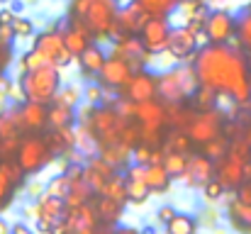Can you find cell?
<instances>
[{
  "instance_id": "obj_1",
  "label": "cell",
  "mask_w": 251,
  "mask_h": 234,
  "mask_svg": "<svg viewBox=\"0 0 251 234\" xmlns=\"http://www.w3.org/2000/svg\"><path fill=\"white\" fill-rule=\"evenodd\" d=\"M198 80L234 105L251 103V69L239 44H202L193 59Z\"/></svg>"
},
{
  "instance_id": "obj_2",
  "label": "cell",
  "mask_w": 251,
  "mask_h": 234,
  "mask_svg": "<svg viewBox=\"0 0 251 234\" xmlns=\"http://www.w3.org/2000/svg\"><path fill=\"white\" fill-rule=\"evenodd\" d=\"M120 7H122L120 0H71L66 17L81 22L95 37V42H102L110 37Z\"/></svg>"
},
{
  "instance_id": "obj_3",
  "label": "cell",
  "mask_w": 251,
  "mask_h": 234,
  "mask_svg": "<svg viewBox=\"0 0 251 234\" xmlns=\"http://www.w3.org/2000/svg\"><path fill=\"white\" fill-rule=\"evenodd\" d=\"M125 122H127V117L115 105H102V107L100 105H90L83 117V125H88V130L93 132V137L98 142V152L120 142Z\"/></svg>"
},
{
  "instance_id": "obj_4",
  "label": "cell",
  "mask_w": 251,
  "mask_h": 234,
  "mask_svg": "<svg viewBox=\"0 0 251 234\" xmlns=\"http://www.w3.org/2000/svg\"><path fill=\"white\" fill-rule=\"evenodd\" d=\"M17 85H20L22 100H34V103L49 105L61 88V69L54 64H44L39 69L22 71Z\"/></svg>"
},
{
  "instance_id": "obj_5",
  "label": "cell",
  "mask_w": 251,
  "mask_h": 234,
  "mask_svg": "<svg viewBox=\"0 0 251 234\" xmlns=\"http://www.w3.org/2000/svg\"><path fill=\"white\" fill-rule=\"evenodd\" d=\"M198 85H200V80H198L193 61H180V66L168 69L156 76L159 100H164V103H188Z\"/></svg>"
},
{
  "instance_id": "obj_6",
  "label": "cell",
  "mask_w": 251,
  "mask_h": 234,
  "mask_svg": "<svg viewBox=\"0 0 251 234\" xmlns=\"http://www.w3.org/2000/svg\"><path fill=\"white\" fill-rule=\"evenodd\" d=\"M15 161L25 171V176H34L54 161V152L47 144L44 132H27L15 152Z\"/></svg>"
},
{
  "instance_id": "obj_7",
  "label": "cell",
  "mask_w": 251,
  "mask_h": 234,
  "mask_svg": "<svg viewBox=\"0 0 251 234\" xmlns=\"http://www.w3.org/2000/svg\"><path fill=\"white\" fill-rule=\"evenodd\" d=\"M225 122H227V117L217 107H212V110H195L190 122L185 125V132L193 139V144L202 147L205 142H210L212 137L225 132Z\"/></svg>"
},
{
  "instance_id": "obj_8",
  "label": "cell",
  "mask_w": 251,
  "mask_h": 234,
  "mask_svg": "<svg viewBox=\"0 0 251 234\" xmlns=\"http://www.w3.org/2000/svg\"><path fill=\"white\" fill-rule=\"evenodd\" d=\"M205 42L212 44H229L237 39V17L229 10H210L205 17V32H202Z\"/></svg>"
},
{
  "instance_id": "obj_9",
  "label": "cell",
  "mask_w": 251,
  "mask_h": 234,
  "mask_svg": "<svg viewBox=\"0 0 251 234\" xmlns=\"http://www.w3.org/2000/svg\"><path fill=\"white\" fill-rule=\"evenodd\" d=\"M149 17H151V15H149V12L137 2V0H132L129 5L120 7L117 20H115V25H112V29H110V37H107V39L120 42V39H125V37H129V34H139Z\"/></svg>"
},
{
  "instance_id": "obj_10",
  "label": "cell",
  "mask_w": 251,
  "mask_h": 234,
  "mask_svg": "<svg viewBox=\"0 0 251 234\" xmlns=\"http://www.w3.org/2000/svg\"><path fill=\"white\" fill-rule=\"evenodd\" d=\"M34 49L42 52V56H44L49 64L59 66V69H66V66L76 59V56L69 52L61 29H49V32L37 34V39H34Z\"/></svg>"
},
{
  "instance_id": "obj_11",
  "label": "cell",
  "mask_w": 251,
  "mask_h": 234,
  "mask_svg": "<svg viewBox=\"0 0 251 234\" xmlns=\"http://www.w3.org/2000/svg\"><path fill=\"white\" fill-rule=\"evenodd\" d=\"M215 176L222 181V185L227 190H237L251 176V163L244 161L242 156L227 152V156H222L220 161H215Z\"/></svg>"
},
{
  "instance_id": "obj_12",
  "label": "cell",
  "mask_w": 251,
  "mask_h": 234,
  "mask_svg": "<svg viewBox=\"0 0 251 234\" xmlns=\"http://www.w3.org/2000/svg\"><path fill=\"white\" fill-rule=\"evenodd\" d=\"M25 185V171L15 156H0V212L12 203L15 193Z\"/></svg>"
},
{
  "instance_id": "obj_13",
  "label": "cell",
  "mask_w": 251,
  "mask_h": 234,
  "mask_svg": "<svg viewBox=\"0 0 251 234\" xmlns=\"http://www.w3.org/2000/svg\"><path fill=\"white\" fill-rule=\"evenodd\" d=\"M132 74H134V69L122 56H117L112 52V54H107V59H105L100 74H98V83L102 88H110V90H122L127 85V80L132 78Z\"/></svg>"
},
{
  "instance_id": "obj_14",
  "label": "cell",
  "mask_w": 251,
  "mask_h": 234,
  "mask_svg": "<svg viewBox=\"0 0 251 234\" xmlns=\"http://www.w3.org/2000/svg\"><path fill=\"white\" fill-rule=\"evenodd\" d=\"M112 52H115L117 56H122L134 71L144 69V66L149 64V59L154 56V54L144 47V42H142L139 34H129V37L120 39V42H112Z\"/></svg>"
},
{
  "instance_id": "obj_15",
  "label": "cell",
  "mask_w": 251,
  "mask_h": 234,
  "mask_svg": "<svg viewBox=\"0 0 251 234\" xmlns=\"http://www.w3.org/2000/svg\"><path fill=\"white\" fill-rule=\"evenodd\" d=\"M122 98L132 100V103H144L151 98H159V88H156V76L147 69L134 71L132 78L127 80V85L122 88Z\"/></svg>"
},
{
  "instance_id": "obj_16",
  "label": "cell",
  "mask_w": 251,
  "mask_h": 234,
  "mask_svg": "<svg viewBox=\"0 0 251 234\" xmlns=\"http://www.w3.org/2000/svg\"><path fill=\"white\" fill-rule=\"evenodd\" d=\"M198 49H200V47H198V34H193L185 25L171 29L166 52L176 61H193L195 54H198Z\"/></svg>"
},
{
  "instance_id": "obj_17",
  "label": "cell",
  "mask_w": 251,
  "mask_h": 234,
  "mask_svg": "<svg viewBox=\"0 0 251 234\" xmlns=\"http://www.w3.org/2000/svg\"><path fill=\"white\" fill-rule=\"evenodd\" d=\"M171 25H168V17H159V15H151L147 20V25L142 27L139 37L144 42V47L151 52V54H161L166 52L168 44V34H171Z\"/></svg>"
},
{
  "instance_id": "obj_18",
  "label": "cell",
  "mask_w": 251,
  "mask_h": 234,
  "mask_svg": "<svg viewBox=\"0 0 251 234\" xmlns=\"http://www.w3.org/2000/svg\"><path fill=\"white\" fill-rule=\"evenodd\" d=\"M144 173H147V166H142V163H134V161H132V166H127V171H125L127 203L142 205V203H147V198L151 195V188L147 185Z\"/></svg>"
},
{
  "instance_id": "obj_19",
  "label": "cell",
  "mask_w": 251,
  "mask_h": 234,
  "mask_svg": "<svg viewBox=\"0 0 251 234\" xmlns=\"http://www.w3.org/2000/svg\"><path fill=\"white\" fill-rule=\"evenodd\" d=\"M20 117L25 132H44L49 127V105L47 103H34V100H20Z\"/></svg>"
},
{
  "instance_id": "obj_20",
  "label": "cell",
  "mask_w": 251,
  "mask_h": 234,
  "mask_svg": "<svg viewBox=\"0 0 251 234\" xmlns=\"http://www.w3.org/2000/svg\"><path fill=\"white\" fill-rule=\"evenodd\" d=\"M215 176V158H210L207 154H188V168H185V173L180 176V181H185L188 185H200L202 188V183H207L210 178Z\"/></svg>"
},
{
  "instance_id": "obj_21",
  "label": "cell",
  "mask_w": 251,
  "mask_h": 234,
  "mask_svg": "<svg viewBox=\"0 0 251 234\" xmlns=\"http://www.w3.org/2000/svg\"><path fill=\"white\" fill-rule=\"evenodd\" d=\"M100 227L98 215L93 210V203H83L78 208H69L66 212V230L76 234H90Z\"/></svg>"
},
{
  "instance_id": "obj_22",
  "label": "cell",
  "mask_w": 251,
  "mask_h": 234,
  "mask_svg": "<svg viewBox=\"0 0 251 234\" xmlns=\"http://www.w3.org/2000/svg\"><path fill=\"white\" fill-rule=\"evenodd\" d=\"M66 212H69L66 200L64 198H56V195H49V193H44L37 200V208H34V217L42 220V222H49L51 227L59 225L61 220H66Z\"/></svg>"
},
{
  "instance_id": "obj_23",
  "label": "cell",
  "mask_w": 251,
  "mask_h": 234,
  "mask_svg": "<svg viewBox=\"0 0 251 234\" xmlns=\"http://www.w3.org/2000/svg\"><path fill=\"white\" fill-rule=\"evenodd\" d=\"M61 34H64V42H66V47H69V52H71L74 56H81L85 49L95 42V37L85 29L83 25L76 22V20H71V17H66Z\"/></svg>"
},
{
  "instance_id": "obj_24",
  "label": "cell",
  "mask_w": 251,
  "mask_h": 234,
  "mask_svg": "<svg viewBox=\"0 0 251 234\" xmlns=\"http://www.w3.org/2000/svg\"><path fill=\"white\" fill-rule=\"evenodd\" d=\"M47 144L54 152V156L71 154L76 149V130L74 127H49L44 130Z\"/></svg>"
},
{
  "instance_id": "obj_25",
  "label": "cell",
  "mask_w": 251,
  "mask_h": 234,
  "mask_svg": "<svg viewBox=\"0 0 251 234\" xmlns=\"http://www.w3.org/2000/svg\"><path fill=\"white\" fill-rule=\"evenodd\" d=\"M90 203H93V210L98 215V222L100 225H107V227H112L115 222H120V217L125 212V203H117V200H112V198H107L102 193L93 195Z\"/></svg>"
},
{
  "instance_id": "obj_26",
  "label": "cell",
  "mask_w": 251,
  "mask_h": 234,
  "mask_svg": "<svg viewBox=\"0 0 251 234\" xmlns=\"http://www.w3.org/2000/svg\"><path fill=\"white\" fill-rule=\"evenodd\" d=\"M227 217H229V222H232L234 230L251 232V203H244L239 198H232L229 200V208H227Z\"/></svg>"
},
{
  "instance_id": "obj_27",
  "label": "cell",
  "mask_w": 251,
  "mask_h": 234,
  "mask_svg": "<svg viewBox=\"0 0 251 234\" xmlns=\"http://www.w3.org/2000/svg\"><path fill=\"white\" fill-rule=\"evenodd\" d=\"M76 59H78V66H81V71H83L85 76H98L100 69H102V64H105V59H107V54H105V49H100L93 42L83 54L76 56Z\"/></svg>"
},
{
  "instance_id": "obj_28",
  "label": "cell",
  "mask_w": 251,
  "mask_h": 234,
  "mask_svg": "<svg viewBox=\"0 0 251 234\" xmlns=\"http://www.w3.org/2000/svg\"><path fill=\"white\" fill-rule=\"evenodd\" d=\"M144 178H147V185L151 188V193H166L171 188V181H173L171 173L166 171V166H164V161L161 163H149Z\"/></svg>"
},
{
  "instance_id": "obj_29",
  "label": "cell",
  "mask_w": 251,
  "mask_h": 234,
  "mask_svg": "<svg viewBox=\"0 0 251 234\" xmlns=\"http://www.w3.org/2000/svg\"><path fill=\"white\" fill-rule=\"evenodd\" d=\"M78 120L76 107L61 105L56 100L49 103V127H74V122Z\"/></svg>"
},
{
  "instance_id": "obj_30",
  "label": "cell",
  "mask_w": 251,
  "mask_h": 234,
  "mask_svg": "<svg viewBox=\"0 0 251 234\" xmlns=\"http://www.w3.org/2000/svg\"><path fill=\"white\" fill-rule=\"evenodd\" d=\"M93 188L85 183L83 176H78V178H71V188H69V195H66V205L69 208H78V205H83V203H90L93 200Z\"/></svg>"
},
{
  "instance_id": "obj_31",
  "label": "cell",
  "mask_w": 251,
  "mask_h": 234,
  "mask_svg": "<svg viewBox=\"0 0 251 234\" xmlns=\"http://www.w3.org/2000/svg\"><path fill=\"white\" fill-rule=\"evenodd\" d=\"M237 44L244 52H251V2L237 15Z\"/></svg>"
},
{
  "instance_id": "obj_32",
  "label": "cell",
  "mask_w": 251,
  "mask_h": 234,
  "mask_svg": "<svg viewBox=\"0 0 251 234\" xmlns=\"http://www.w3.org/2000/svg\"><path fill=\"white\" fill-rule=\"evenodd\" d=\"M217 100H220V95L212 90V88H207V85H198L195 88V93L190 95V107L193 110H212V107H217Z\"/></svg>"
},
{
  "instance_id": "obj_33",
  "label": "cell",
  "mask_w": 251,
  "mask_h": 234,
  "mask_svg": "<svg viewBox=\"0 0 251 234\" xmlns=\"http://www.w3.org/2000/svg\"><path fill=\"white\" fill-rule=\"evenodd\" d=\"M195 230H198V220L188 212H176L166 225L168 234H193Z\"/></svg>"
},
{
  "instance_id": "obj_34",
  "label": "cell",
  "mask_w": 251,
  "mask_h": 234,
  "mask_svg": "<svg viewBox=\"0 0 251 234\" xmlns=\"http://www.w3.org/2000/svg\"><path fill=\"white\" fill-rule=\"evenodd\" d=\"M229 144H232V139L222 132V134H217V137H212L210 142H205L200 149H202V154H207L210 158H215V161H220L222 156H227L229 152Z\"/></svg>"
},
{
  "instance_id": "obj_35",
  "label": "cell",
  "mask_w": 251,
  "mask_h": 234,
  "mask_svg": "<svg viewBox=\"0 0 251 234\" xmlns=\"http://www.w3.org/2000/svg\"><path fill=\"white\" fill-rule=\"evenodd\" d=\"M149 15H159V17H168L173 10H178L180 0H137Z\"/></svg>"
},
{
  "instance_id": "obj_36",
  "label": "cell",
  "mask_w": 251,
  "mask_h": 234,
  "mask_svg": "<svg viewBox=\"0 0 251 234\" xmlns=\"http://www.w3.org/2000/svg\"><path fill=\"white\" fill-rule=\"evenodd\" d=\"M164 166L171 173V178H180L188 168V154H180V152H166L164 154Z\"/></svg>"
},
{
  "instance_id": "obj_37",
  "label": "cell",
  "mask_w": 251,
  "mask_h": 234,
  "mask_svg": "<svg viewBox=\"0 0 251 234\" xmlns=\"http://www.w3.org/2000/svg\"><path fill=\"white\" fill-rule=\"evenodd\" d=\"M102 195L117 200V203H127V188H125V176H112L105 188H102Z\"/></svg>"
},
{
  "instance_id": "obj_38",
  "label": "cell",
  "mask_w": 251,
  "mask_h": 234,
  "mask_svg": "<svg viewBox=\"0 0 251 234\" xmlns=\"http://www.w3.org/2000/svg\"><path fill=\"white\" fill-rule=\"evenodd\" d=\"M69 188H71V178L61 171L59 176H54L49 183H47V188H44V193H49V195H56V198H64L66 200V195H69Z\"/></svg>"
},
{
  "instance_id": "obj_39",
  "label": "cell",
  "mask_w": 251,
  "mask_h": 234,
  "mask_svg": "<svg viewBox=\"0 0 251 234\" xmlns=\"http://www.w3.org/2000/svg\"><path fill=\"white\" fill-rule=\"evenodd\" d=\"M54 100H56V103H61V105L76 107V105L81 103V90H78V85H61Z\"/></svg>"
},
{
  "instance_id": "obj_40",
  "label": "cell",
  "mask_w": 251,
  "mask_h": 234,
  "mask_svg": "<svg viewBox=\"0 0 251 234\" xmlns=\"http://www.w3.org/2000/svg\"><path fill=\"white\" fill-rule=\"evenodd\" d=\"M225 193H227V188L222 185V181H220L217 176H212L207 183H202V195H205V200H210V203H217Z\"/></svg>"
},
{
  "instance_id": "obj_41",
  "label": "cell",
  "mask_w": 251,
  "mask_h": 234,
  "mask_svg": "<svg viewBox=\"0 0 251 234\" xmlns=\"http://www.w3.org/2000/svg\"><path fill=\"white\" fill-rule=\"evenodd\" d=\"M44 64H49L44 56H42V52H37L34 47L20 59V74L22 71H32V69H39V66H44Z\"/></svg>"
},
{
  "instance_id": "obj_42",
  "label": "cell",
  "mask_w": 251,
  "mask_h": 234,
  "mask_svg": "<svg viewBox=\"0 0 251 234\" xmlns=\"http://www.w3.org/2000/svg\"><path fill=\"white\" fill-rule=\"evenodd\" d=\"M83 178H85V183L93 188V193L98 195V193H102V188H105V183L110 181V178H105L102 173H98L95 168H90L88 163L83 166Z\"/></svg>"
},
{
  "instance_id": "obj_43",
  "label": "cell",
  "mask_w": 251,
  "mask_h": 234,
  "mask_svg": "<svg viewBox=\"0 0 251 234\" xmlns=\"http://www.w3.org/2000/svg\"><path fill=\"white\" fill-rule=\"evenodd\" d=\"M12 32H15V37H32V34H34V25H32L29 17H17V15H15V20H12Z\"/></svg>"
},
{
  "instance_id": "obj_44",
  "label": "cell",
  "mask_w": 251,
  "mask_h": 234,
  "mask_svg": "<svg viewBox=\"0 0 251 234\" xmlns=\"http://www.w3.org/2000/svg\"><path fill=\"white\" fill-rule=\"evenodd\" d=\"M12 42H7V39H2L0 37V76L10 69V64H12Z\"/></svg>"
},
{
  "instance_id": "obj_45",
  "label": "cell",
  "mask_w": 251,
  "mask_h": 234,
  "mask_svg": "<svg viewBox=\"0 0 251 234\" xmlns=\"http://www.w3.org/2000/svg\"><path fill=\"white\" fill-rule=\"evenodd\" d=\"M151 149L154 147H149V144H144V142H139L134 149H132V161L134 163H142V166H149V158H151Z\"/></svg>"
},
{
  "instance_id": "obj_46",
  "label": "cell",
  "mask_w": 251,
  "mask_h": 234,
  "mask_svg": "<svg viewBox=\"0 0 251 234\" xmlns=\"http://www.w3.org/2000/svg\"><path fill=\"white\" fill-rule=\"evenodd\" d=\"M85 98H88L90 105H100V100H102V85H100V83H98V85H90V88L85 90Z\"/></svg>"
},
{
  "instance_id": "obj_47",
  "label": "cell",
  "mask_w": 251,
  "mask_h": 234,
  "mask_svg": "<svg viewBox=\"0 0 251 234\" xmlns=\"http://www.w3.org/2000/svg\"><path fill=\"white\" fill-rule=\"evenodd\" d=\"M176 212H178L176 208L164 205V208H159V210H156V220H159V222H164V225H168V222H171V217H173Z\"/></svg>"
},
{
  "instance_id": "obj_48",
  "label": "cell",
  "mask_w": 251,
  "mask_h": 234,
  "mask_svg": "<svg viewBox=\"0 0 251 234\" xmlns=\"http://www.w3.org/2000/svg\"><path fill=\"white\" fill-rule=\"evenodd\" d=\"M237 198L239 200H244V203H251V176L237 188Z\"/></svg>"
},
{
  "instance_id": "obj_49",
  "label": "cell",
  "mask_w": 251,
  "mask_h": 234,
  "mask_svg": "<svg viewBox=\"0 0 251 234\" xmlns=\"http://www.w3.org/2000/svg\"><path fill=\"white\" fill-rule=\"evenodd\" d=\"M12 20H15V12L2 5V7H0V25H12Z\"/></svg>"
},
{
  "instance_id": "obj_50",
  "label": "cell",
  "mask_w": 251,
  "mask_h": 234,
  "mask_svg": "<svg viewBox=\"0 0 251 234\" xmlns=\"http://www.w3.org/2000/svg\"><path fill=\"white\" fill-rule=\"evenodd\" d=\"M0 37H2V39H7V42H12V39H15L12 25H0Z\"/></svg>"
},
{
  "instance_id": "obj_51",
  "label": "cell",
  "mask_w": 251,
  "mask_h": 234,
  "mask_svg": "<svg viewBox=\"0 0 251 234\" xmlns=\"http://www.w3.org/2000/svg\"><path fill=\"white\" fill-rule=\"evenodd\" d=\"M32 232V227H27L25 222H15L12 225V234H29Z\"/></svg>"
},
{
  "instance_id": "obj_52",
  "label": "cell",
  "mask_w": 251,
  "mask_h": 234,
  "mask_svg": "<svg viewBox=\"0 0 251 234\" xmlns=\"http://www.w3.org/2000/svg\"><path fill=\"white\" fill-rule=\"evenodd\" d=\"M12 232V225H7L2 217H0V234H10Z\"/></svg>"
},
{
  "instance_id": "obj_53",
  "label": "cell",
  "mask_w": 251,
  "mask_h": 234,
  "mask_svg": "<svg viewBox=\"0 0 251 234\" xmlns=\"http://www.w3.org/2000/svg\"><path fill=\"white\" fill-rule=\"evenodd\" d=\"M247 61H249V69H251V52H247Z\"/></svg>"
},
{
  "instance_id": "obj_54",
  "label": "cell",
  "mask_w": 251,
  "mask_h": 234,
  "mask_svg": "<svg viewBox=\"0 0 251 234\" xmlns=\"http://www.w3.org/2000/svg\"><path fill=\"white\" fill-rule=\"evenodd\" d=\"M7 2H10V0H0V5H7Z\"/></svg>"
}]
</instances>
